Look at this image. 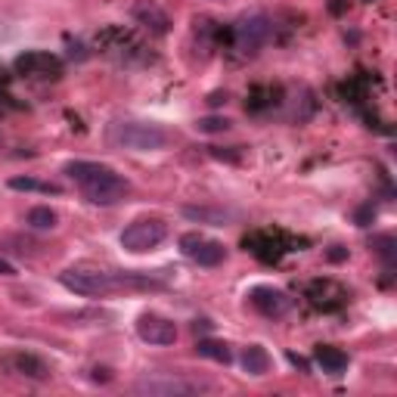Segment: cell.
<instances>
[{
  "label": "cell",
  "mask_w": 397,
  "mask_h": 397,
  "mask_svg": "<svg viewBox=\"0 0 397 397\" xmlns=\"http://www.w3.org/2000/svg\"><path fill=\"white\" fill-rule=\"evenodd\" d=\"M289 363H292V366H298V369H304V373H308V360L298 357V354H292V351H289Z\"/></svg>",
  "instance_id": "obj_22"
},
{
  "label": "cell",
  "mask_w": 397,
  "mask_h": 397,
  "mask_svg": "<svg viewBox=\"0 0 397 397\" xmlns=\"http://www.w3.org/2000/svg\"><path fill=\"white\" fill-rule=\"evenodd\" d=\"M224 99H227L224 94H211V99H208V103H211V106H221V103H224Z\"/></svg>",
  "instance_id": "obj_25"
},
{
  "label": "cell",
  "mask_w": 397,
  "mask_h": 397,
  "mask_svg": "<svg viewBox=\"0 0 397 397\" xmlns=\"http://www.w3.org/2000/svg\"><path fill=\"white\" fill-rule=\"evenodd\" d=\"M65 174L72 177L81 187L84 199L90 205H118V202L128 199L131 183L121 174H115L109 165H97V162H69Z\"/></svg>",
  "instance_id": "obj_1"
},
{
  "label": "cell",
  "mask_w": 397,
  "mask_h": 397,
  "mask_svg": "<svg viewBox=\"0 0 397 397\" xmlns=\"http://www.w3.org/2000/svg\"><path fill=\"white\" fill-rule=\"evenodd\" d=\"M196 351H199V357H208V360H214V363H224V366H230V363H233V354H230V348H227L224 342L202 339L196 344Z\"/></svg>",
  "instance_id": "obj_15"
},
{
  "label": "cell",
  "mask_w": 397,
  "mask_h": 397,
  "mask_svg": "<svg viewBox=\"0 0 397 397\" xmlns=\"http://www.w3.org/2000/svg\"><path fill=\"white\" fill-rule=\"evenodd\" d=\"M373 217H376V208H373V205H363V208L357 211V224H360V227H369V221H373Z\"/></svg>",
  "instance_id": "obj_20"
},
{
  "label": "cell",
  "mask_w": 397,
  "mask_h": 397,
  "mask_svg": "<svg viewBox=\"0 0 397 397\" xmlns=\"http://www.w3.org/2000/svg\"><path fill=\"white\" fill-rule=\"evenodd\" d=\"M317 366L323 369V373H329V376H342L344 369H348V354L323 344V348H317Z\"/></svg>",
  "instance_id": "obj_12"
},
{
  "label": "cell",
  "mask_w": 397,
  "mask_h": 397,
  "mask_svg": "<svg viewBox=\"0 0 397 397\" xmlns=\"http://www.w3.org/2000/svg\"><path fill=\"white\" fill-rule=\"evenodd\" d=\"M242 369H246L249 376L270 373V354L261 348V344H249V348L242 351Z\"/></svg>",
  "instance_id": "obj_14"
},
{
  "label": "cell",
  "mask_w": 397,
  "mask_h": 397,
  "mask_svg": "<svg viewBox=\"0 0 397 397\" xmlns=\"http://www.w3.org/2000/svg\"><path fill=\"white\" fill-rule=\"evenodd\" d=\"M16 72L22 75H35V78H47V75L59 72V59L50 53H25L16 59Z\"/></svg>",
  "instance_id": "obj_10"
},
{
  "label": "cell",
  "mask_w": 397,
  "mask_h": 397,
  "mask_svg": "<svg viewBox=\"0 0 397 397\" xmlns=\"http://www.w3.org/2000/svg\"><path fill=\"white\" fill-rule=\"evenodd\" d=\"M59 283H62L69 292L87 295V298H97V295H106V292L118 289V276L99 273V270H65V273H59Z\"/></svg>",
  "instance_id": "obj_5"
},
{
  "label": "cell",
  "mask_w": 397,
  "mask_h": 397,
  "mask_svg": "<svg viewBox=\"0 0 397 397\" xmlns=\"http://www.w3.org/2000/svg\"><path fill=\"white\" fill-rule=\"evenodd\" d=\"M376 246H382V249H379V255H382L385 261H391V246H394L391 236H382V239H376Z\"/></svg>",
  "instance_id": "obj_21"
},
{
  "label": "cell",
  "mask_w": 397,
  "mask_h": 397,
  "mask_svg": "<svg viewBox=\"0 0 397 397\" xmlns=\"http://www.w3.org/2000/svg\"><path fill=\"white\" fill-rule=\"evenodd\" d=\"M183 217H190V221H196V224H211V227H224L233 221L230 211L208 208V205H183Z\"/></svg>",
  "instance_id": "obj_11"
},
{
  "label": "cell",
  "mask_w": 397,
  "mask_h": 397,
  "mask_svg": "<svg viewBox=\"0 0 397 397\" xmlns=\"http://www.w3.org/2000/svg\"><path fill=\"white\" fill-rule=\"evenodd\" d=\"M344 255H348V251H344L342 246H332V251H329V261H342Z\"/></svg>",
  "instance_id": "obj_24"
},
{
  "label": "cell",
  "mask_w": 397,
  "mask_h": 397,
  "mask_svg": "<svg viewBox=\"0 0 397 397\" xmlns=\"http://www.w3.org/2000/svg\"><path fill=\"white\" fill-rule=\"evenodd\" d=\"M0 276H16V267L10 264V261L0 258Z\"/></svg>",
  "instance_id": "obj_23"
},
{
  "label": "cell",
  "mask_w": 397,
  "mask_h": 397,
  "mask_svg": "<svg viewBox=\"0 0 397 397\" xmlns=\"http://www.w3.org/2000/svg\"><path fill=\"white\" fill-rule=\"evenodd\" d=\"M13 366L22 369V376H31V379H47L50 369L44 366V360L31 357V354H19V357H13Z\"/></svg>",
  "instance_id": "obj_17"
},
{
  "label": "cell",
  "mask_w": 397,
  "mask_h": 397,
  "mask_svg": "<svg viewBox=\"0 0 397 397\" xmlns=\"http://www.w3.org/2000/svg\"><path fill=\"white\" fill-rule=\"evenodd\" d=\"M137 335L146 344H174L177 342V326L168 317L158 314H143L137 320Z\"/></svg>",
  "instance_id": "obj_7"
},
{
  "label": "cell",
  "mask_w": 397,
  "mask_h": 397,
  "mask_svg": "<svg viewBox=\"0 0 397 397\" xmlns=\"http://www.w3.org/2000/svg\"><path fill=\"white\" fill-rule=\"evenodd\" d=\"M249 301H251V308L264 317H283L285 310L292 308L289 295H285L283 289H273V285H258V289H251Z\"/></svg>",
  "instance_id": "obj_8"
},
{
  "label": "cell",
  "mask_w": 397,
  "mask_h": 397,
  "mask_svg": "<svg viewBox=\"0 0 397 397\" xmlns=\"http://www.w3.org/2000/svg\"><path fill=\"white\" fill-rule=\"evenodd\" d=\"M25 224H28L31 230H53V227L59 224V217H56V211H53V208L38 205V208H31V211H28Z\"/></svg>",
  "instance_id": "obj_16"
},
{
  "label": "cell",
  "mask_w": 397,
  "mask_h": 397,
  "mask_svg": "<svg viewBox=\"0 0 397 397\" xmlns=\"http://www.w3.org/2000/svg\"><path fill=\"white\" fill-rule=\"evenodd\" d=\"M109 140L128 152H158L168 146V134L149 121H118L109 131Z\"/></svg>",
  "instance_id": "obj_2"
},
{
  "label": "cell",
  "mask_w": 397,
  "mask_h": 397,
  "mask_svg": "<svg viewBox=\"0 0 397 397\" xmlns=\"http://www.w3.org/2000/svg\"><path fill=\"white\" fill-rule=\"evenodd\" d=\"M180 249H183V255H190L199 267H217V264H224V258H227L224 242H217V239H202L199 233L180 236Z\"/></svg>",
  "instance_id": "obj_6"
},
{
  "label": "cell",
  "mask_w": 397,
  "mask_h": 397,
  "mask_svg": "<svg viewBox=\"0 0 397 397\" xmlns=\"http://www.w3.org/2000/svg\"><path fill=\"white\" fill-rule=\"evenodd\" d=\"M10 187L25 190V192H59V187H53V183H40V180H35V177H13Z\"/></svg>",
  "instance_id": "obj_18"
},
{
  "label": "cell",
  "mask_w": 397,
  "mask_h": 397,
  "mask_svg": "<svg viewBox=\"0 0 397 397\" xmlns=\"http://www.w3.org/2000/svg\"><path fill=\"white\" fill-rule=\"evenodd\" d=\"M267 40H270V22L264 16H249V19H242L236 25V44L246 50V53H255Z\"/></svg>",
  "instance_id": "obj_9"
},
{
  "label": "cell",
  "mask_w": 397,
  "mask_h": 397,
  "mask_svg": "<svg viewBox=\"0 0 397 397\" xmlns=\"http://www.w3.org/2000/svg\"><path fill=\"white\" fill-rule=\"evenodd\" d=\"M165 236H168V227L158 217H140V221L124 227L121 249L131 251V255H143V251H152L156 246H162Z\"/></svg>",
  "instance_id": "obj_4"
},
{
  "label": "cell",
  "mask_w": 397,
  "mask_h": 397,
  "mask_svg": "<svg viewBox=\"0 0 397 397\" xmlns=\"http://www.w3.org/2000/svg\"><path fill=\"white\" fill-rule=\"evenodd\" d=\"M196 128H199L202 134H224L227 128H230V121H227V118L211 115V118H199V121H196Z\"/></svg>",
  "instance_id": "obj_19"
},
{
  "label": "cell",
  "mask_w": 397,
  "mask_h": 397,
  "mask_svg": "<svg viewBox=\"0 0 397 397\" xmlns=\"http://www.w3.org/2000/svg\"><path fill=\"white\" fill-rule=\"evenodd\" d=\"M208 382H199V379H183V376H168V373H158V376H143L134 382V391L137 394H146V397H183V394H199V391H208Z\"/></svg>",
  "instance_id": "obj_3"
},
{
  "label": "cell",
  "mask_w": 397,
  "mask_h": 397,
  "mask_svg": "<svg viewBox=\"0 0 397 397\" xmlns=\"http://www.w3.org/2000/svg\"><path fill=\"white\" fill-rule=\"evenodd\" d=\"M134 16H137V19L146 25V28L156 31V35H165L168 25H171V22H168V16L158 10L156 4H137V6H134Z\"/></svg>",
  "instance_id": "obj_13"
}]
</instances>
